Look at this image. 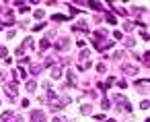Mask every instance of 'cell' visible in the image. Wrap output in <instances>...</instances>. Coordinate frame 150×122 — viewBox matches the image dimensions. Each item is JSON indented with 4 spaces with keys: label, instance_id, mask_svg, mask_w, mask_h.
<instances>
[{
    "label": "cell",
    "instance_id": "cell-11",
    "mask_svg": "<svg viewBox=\"0 0 150 122\" xmlns=\"http://www.w3.org/2000/svg\"><path fill=\"white\" fill-rule=\"evenodd\" d=\"M41 70V66H37V64H33V68H31V72H39Z\"/></svg>",
    "mask_w": 150,
    "mask_h": 122
},
{
    "label": "cell",
    "instance_id": "cell-13",
    "mask_svg": "<svg viewBox=\"0 0 150 122\" xmlns=\"http://www.w3.org/2000/svg\"><path fill=\"white\" fill-rule=\"evenodd\" d=\"M13 122H23V118H19V116H17V118H13Z\"/></svg>",
    "mask_w": 150,
    "mask_h": 122
},
{
    "label": "cell",
    "instance_id": "cell-15",
    "mask_svg": "<svg viewBox=\"0 0 150 122\" xmlns=\"http://www.w3.org/2000/svg\"><path fill=\"white\" fill-rule=\"evenodd\" d=\"M109 122H115V120H109Z\"/></svg>",
    "mask_w": 150,
    "mask_h": 122
},
{
    "label": "cell",
    "instance_id": "cell-1",
    "mask_svg": "<svg viewBox=\"0 0 150 122\" xmlns=\"http://www.w3.org/2000/svg\"><path fill=\"white\" fill-rule=\"evenodd\" d=\"M4 91L8 93L11 99H17V83H15V81H13V83H6V85H4Z\"/></svg>",
    "mask_w": 150,
    "mask_h": 122
},
{
    "label": "cell",
    "instance_id": "cell-10",
    "mask_svg": "<svg viewBox=\"0 0 150 122\" xmlns=\"http://www.w3.org/2000/svg\"><path fill=\"white\" fill-rule=\"evenodd\" d=\"M58 46H60V48H66V46H68V39H62V42H60Z\"/></svg>",
    "mask_w": 150,
    "mask_h": 122
},
{
    "label": "cell",
    "instance_id": "cell-2",
    "mask_svg": "<svg viewBox=\"0 0 150 122\" xmlns=\"http://www.w3.org/2000/svg\"><path fill=\"white\" fill-rule=\"evenodd\" d=\"M115 99H117V101H115V103H117V105H119V108H123V110H125V112H129V103H127V97H121V95H117V97H115Z\"/></svg>",
    "mask_w": 150,
    "mask_h": 122
},
{
    "label": "cell",
    "instance_id": "cell-3",
    "mask_svg": "<svg viewBox=\"0 0 150 122\" xmlns=\"http://www.w3.org/2000/svg\"><path fill=\"white\" fill-rule=\"evenodd\" d=\"M31 122H45V116L39 110H35V112H31Z\"/></svg>",
    "mask_w": 150,
    "mask_h": 122
},
{
    "label": "cell",
    "instance_id": "cell-7",
    "mask_svg": "<svg viewBox=\"0 0 150 122\" xmlns=\"http://www.w3.org/2000/svg\"><path fill=\"white\" fill-rule=\"evenodd\" d=\"M80 112H82V114H91V105H82Z\"/></svg>",
    "mask_w": 150,
    "mask_h": 122
},
{
    "label": "cell",
    "instance_id": "cell-6",
    "mask_svg": "<svg viewBox=\"0 0 150 122\" xmlns=\"http://www.w3.org/2000/svg\"><path fill=\"white\" fill-rule=\"evenodd\" d=\"M27 89H29V91H35V81H29V83H27Z\"/></svg>",
    "mask_w": 150,
    "mask_h": 122
},
{
    "label": "cell",
    "instance_id": "cell-8",
    "mask_svg": "<svg viewBox=\"0 0 150 122\" xmlns=\"http://www.w3.org/2000/svg\"><path fill=\"white\" fill-rule=\"evenodd\" d=\"M97 70H99V72H105L107 66H105V64H97Z\"/></svg>",
    "mask_w": 150,
    "mask_h": 122
},
{
    "label": "cell",
    "instance_id": "cell-9",
    "mask_svg": "<svg viewBox=\"0 0 150 122\" xmlns=\"http://www.w3.org/2000/svg\"><path fill=\"white\" fill-rule=\"evenodd\" d=\"M52 75H54V77H56V79H58V77H60V75H62V70H60V68H54V70H52Z\"/></svg>",
    "mask_w": 150,
    "mask_h": 122
},
{
    "label": "cell",
    "instance_id": "cell-4",
    "mask_svg": "<svg viewBox=\"0 0 150 122\" xmlns=\"http://www.w3.org/2000/svg\"><path fill=\"white\" fill-rule=\"evenodd\" d=\"M13 116H15L13 112H4V114H2V118H0V122H11V120H13Z\"/></svg>",
    "mask_w": 150,
    "mask_h": 122
},
{
    "label": "cell",
    "instance_id": "cell-5",
    "mask_svg": "<svg viewBox=\"0 0 150 122\" xmlns=\"http://www.w3.org/2000/svg\"><path fill=\"white\" fill-rule=\"evenodd\" d=\"M68 81H70L68 85H76V77H74L72 72H68Z\"/></svg>",
    "mask_w": 150,
    "mask_h": 122
},
{
    "label": "cell",
    "instance_id": "cell-12",
    "mask_svg": "<svg viewBox=\"0 0 150 122\" xmlns=\"http://www.w3.org/2000/svg\"><path fill=\"white\" fill-rule=\"evenodd\" d=\"M123 70H125V72H129V75H132V72H136V68H132V66H125Z\"/></svg>",
    "mask_w": 150,
    "mask_h": 122
},
{
    "label": "cell",
    "instance_id": "cell-14",
    "mask_svg": "<svg viewBox=\"0 0 150 122\" xmlns=\"http://www.w3.org/2000/svg\"><path fill=\"white\" fill-rule=\"evenodd\" d=\"M0 56H6V52H4V48H0Z\"/></svg>",
    "mask_w": 150,
    "mask_h": 122
}]
</instances>
